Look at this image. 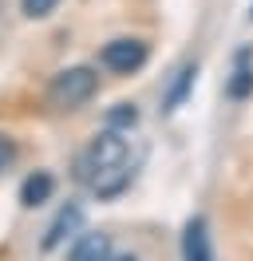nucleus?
<instances>
[{"mask_svg": "<svg viewBox=\"0 0 253 261\" xmlns=\"http://www.w3.org/2000/svg\"><path fill=\"white\" fill-rule=\"evenodd\" d=\"M75 182L87 186L95 198H119L135 182V159H131V143L123 130L103 127L75 159Z\"/></svg>", "mask_w": 253, "mask_h": 261, "instance_id": "nucleus-1", "label": "nucleus"}, {"mask_svg": "<svg viewBox=\"0 0 253 261\" xmlns=\"http://www.w3.org/2000/svg\"><path fill=\"white\" fill-rule=\"evenodd\" d=\"M95 91H99V71L87 67V64H75V67H63V71L52 75V83H47V103H52L56 111H75Z\"/></svg>", "mask_w": 253, "mask_h": 261, "instance_id": "nucleus-2", "label": "nucleus"}, {"mask_svg": "<svg viewBox=\"0 0 253 261\" xmlns=\"http://www.w3.org/2000/svg\"><path fill=\"white\" fill-rule=\"evenodd\" d=\"M146 56H150V48L142 44L139 36H119V40L103 44V51H99V64L107 67L111 75H135V71L146 64Z\"/></svg>", "mask_w": 253, "mask_h": 261, "instance_id": "nucleus-3", "label": "nucleus"}, {"mask_svg": "<svg viewBox=\"0 0 253 261\" xmlns=\"http://www.w3.org/2000/svg\"><path fill=\"white\" fill-rule=\"evenodd\" d=\"M79 226H83V206H79V202H67V206L52 218V226H47V233H44V242H40V245H44V249H56V245H63L67 238L75 242V238H79L75 229Z\"/></svg>", "mask_w": 253, "mask_h": 261, "instance_id": "nucleus-4", "label": "nucleus"}, {"mask_svg": "<svg viewBox=\"0 0 253 261\" xmlns=\"http://www.w3.org/2000/svg\"><path fill=\"white\" fill-rule=\"evenodd\" d=\"M67 261H111V238L103 229H83L67 245Z\"/></svg>", "mask_w": 253, "mask_h": 261, "instance_id": "nucleus-5", "label": "nucleus"}, {"mask_svg": "<svg viewBox=\"0 0 253 261\" xmlns=\"http://www.w3.org/2000/svg\"><path fill=\"white\" fill-rule=\"evenodd\" d=\"M182 261H214L206 218H190L186 222V229H182Z\"/></svg>", "mask_w": 253, "mask_h": 261, "instance_id": "nucleus-6", "label": "nucleus"}, {"mask_svg": "<svg viewBox=\"0 0 253 261\" xmlns=\"http://www.w3.org/2000/svg\"><path fill=\"white\" fill-rule=\"evenodd\" d=\"M52 190H56V178L47 174V170H36V174H28V178L20 182V202L24 206H44L47 198H52Z\"/></svg>", "mask_w": 253, "mask_h": 261, "instance_id": "nucleus-7", "label": "nucleus"}, {"mask_svg": "<svg viewBox=\"0 0 253 261\" xmlns=\"http://www.w3.org/2000/svg\"><path fill=\"white\" fill-rule=\"evenodd\" d=\"M249 91H253V67H249V51H241V56H237V71L230 75V83H225V95L245 99Z\"/></svg>", "mask_w": 253, "mask_h": 261, "instance_id": "nucleus-8", "label": "nucleus"}, {"mask_svg": "<svg viewBox=\"0 0 253 261\" xmlns=\"http://www.w3.org/2000/svg\"><path fill=\"white\" fill-rule=\"evenodd\" d=\"M194 80H198V67L186 64L182 71H178V80H174V87L166 91V99H162V107L166 111H174V107H182V99L190 95V87H194Z\"/></svg>", "mask_w": 253, "mask_h": 261, "instance_id": "nucleus-9", "label": "nucleus"}, {"mask_svg": "<svg viewBox=\"0 0 253 261\" xmlns=\"http://www.w3.org/2000/svg\"><path fill=\"white\" fill-rule=\"evenodd\" d=\"M139 123V111H135V103H115L107 111V127L111 130H131Z\"/></svg>", "mask_w": 253, "mask_h": 261, "instance_id": "nucleus-10", "label": "nucleus"}, {"mask_svg": "<svg viewBox=\"0 0 253 261\" xmlns=\"http://www.w3.org/2000/svg\"><path fill=\"white\" fill-rule=\"evenodd\" d=\"M60 8V0H20V12L28 20H44V16H52Z\"/></svg>", "mask_w": 253, "mask_h": 261, "instance_id": "nucleus-11", "label": "nucleus"}, {"mask_svg": "<svg viewBox=\"0 0 253 261\" xmlns=\"http://www.w3.org/2000/svg\"><path fill=\"white\" fill-rule=\"evenodd\" d=\"M16 163V139L12 135H0V174Z\"/></svg>", "mask_w": 253, "mask_h": 261, "instance_id": "nucleus-12", "label": "nucleus"}, {"mask_svg": "<svg viewBox=\"0 0 253 261\" xmlns=\"http://www.w3.org/2000/svg\"><path fill=\"white\" fill-rule=\"evenodd\" d=\"M115 261H139V257H115Z\"/></svg>", "mask_w": 253, "mask_h": 261, "instance_id": "nucleus-13", "label": "nucleus"}]
</instances>
